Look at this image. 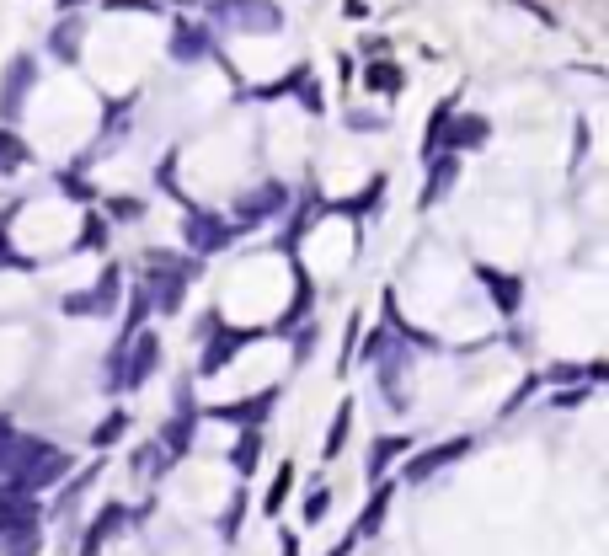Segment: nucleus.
<instances>
[{"mask_svg":"<svg viewBox=\"0 0 609 556\" xmlns=\"http://www.w3.org/2000/svg\"><path fill=\"white\" fill-rule=\"evenodd\" d=\"M278 407V391H257L252 401H236V407H214L209 417H220V423H246V428H257V423H268V412Z\"/></svg>","mask_w":609,"mask_h":556,"instance_id":"obj_12","label":"nucleus"},{"mask_svg":"<svg viewBox=\"0 0 609 556\" xmlns=\"http://www.w3.org/2000/svg\"><path fill=\"white\" fill-rule=\"evenodd\" d=\"M284 204H289L284 182H268V188H257L252 198H241V220H246V225H257V220H268V214H278Z\"/></svg>","mask_w":609,"mask_h":556,"instance_id":"obj_13","label":"nucleus"},{"mask_svg":"<svg viewBox=\"0 0 609 556\" xmlns=\"http://www.w3.org/2000/svg\"><path fill=\"white\" fill-rule=\"evenodd\" d=\"M257 444H262V439H257V428H252V434H246V439L236 444V455H230L241 476H252V471H257Z\"/></svg>","mask_w":609,"mask_h":556,"instance_id":"obj_24","label":"nucleus"},{"mask_svg":"<svg viewBox=\"0 0 609 556\" xmlns=\"http://www.w3.org/2000/svg\"><path fill=\"white\" fill-rule=\"evenodd\" d=\"M11 530H33V503L0 498V535H11Z\"/></svg>","mask_w":609,"mask_h":556,"instance_id":"obj_18","label":"nucleus"},{"mask_svg":"<svg viewBox=\"0 0 609 556\" xmlns=\"http://www.w3.org/2000/svg\"><path fill=\"white\" fill-rule=\"evenodd\" d=\"M348 423H353V401H342L337 417H332V434H326V460H337L342 439H348Z\"/></svg>","mask_w":609,"mask_h":556,"instance_id":"obj_22","label":"nucleus"},{"mask_svg":"<svg viewBox=\"0 0 609 556\" xmlns=\"http://www.w3.org/2000/svg\"><path fill=\"white\" fill-rule=\"evenodd\" d=\"M193 417H198V412H193V407H187V396H182V412H177V417H171V428H166V450H177V455H182V450H187V444H193V428H198V423H193Z\"/></svg>","mask_w":609,"mask_h":556,"instance_id":"obj_17","label":"nucleus"},{"mask_svg":"<svg viewBox=\"0 0 609 556\" xmlns=\"http://www.w3.org/2000/svg\"><path fill=\"white\" fill-rule=\"evenodd\" d=\"M33 75H38V65H33V59H27V54H17V59H11V70H6V86H0V118H6V123H17V118H22V102H27V91L38 86Z\"/></svg>","mask_w":609,"mask_h":556,"instance_id":"obj_4","label":"nucleus"},{"mask_svg":"<svg viewBox=\"0 0 609 556\" xmlns=\"http://www.w3.org/2000/svg\"><path fill=\"white\" fill-rule=\"evenodd\" d=\"M465 450H471V439H449V444H433V450H423L412 460V466H406V482H428L433 471H444L449 460H460Z\"/></svg>","mask_w":609,"mask_h":556,"instance_id":"obj_10","label":"nucleus"},{"mask_svg":"<svg viewBox=\"0 0 609 556\" xmlns=\"http://www.w3.org/2000/svg\"><path fill=\"white\" fill-rule=\"evenodd\" d=\"M27 161H33V150H27L22 134H11V123H6V129H0V177H17Z\"/></svg>","mask_w":609,"mask_h":556,"instance_id":"obj_15","label":"nucleus"},{"mask_svg":"<svg viewBox=\"0 0 609 556\" xmlns=\"http://www.w3.org/2000/svg\"><path fill=\"white\" fill-rule=\"evenodd\" d=\"M49 450V444L43 439H27V434H17V428L6 423V417H0V476H6V482H17V476L33 466V460Z\"/></svg>","mask_w":609,"mask_h":556,"instance_id":"obj_2","label":"nucleus"},{"mask_svg":"<svg viewBox=\"0 0 609 556\" xmlns=\"http://www.w3.org/2000/svg\"><path fill=\"white\" fill-rule=\"evenodd\" d=\"M326 508H332V492L316 487V492L305 498V524H321V519H326Z\"/></svg>","mask_w":609,"mask_h":556,"instance_id":"obj_27","label":"nucleus"},{"mask_svg":"<svg viewBox=\"0 0 609 556\" xmlns=\"http://www.w3.org/2000/svg\"><path fill=\"white\" fill-rule=\"evenodd\" d=\"M75 246H81V252H86V246H102V220H97V214H86V230H81V241H75Z\"/></svg>","mask_w":609,"mask_h":556,"instance_id":"obj_28","label":"nucleus"},{"mask_svg":"<svg viewBox=\"0 0 609 556\" xmlns=\"http://www.w3.org/2000/svg\"><path fill=\"white\" fill-rule=\"evenodd\" d=\"M214 43H209V33L203 27H182L177 22V33H171V59H182V65H193V59H203Z\"/></svg>","mask_w":609,"mask_h":556,"instance_id":"obj_14","label":"nucleus"},{"mask_svg":"<svg viewBox=\"0 0 609 556\" xmlns=\"http://www.w3.org/2000/svg\"><path fill=\"white\" fill-rule=\"evenodd\" d=\"M487 134H492V123L481 118V113H465V118H455V113H449V118H444V129H439V139H433V156H439V145H444V150L487 145Z\"/></svg>","mask_w":609,"mask_h":556,"instance_id":"obj_7","label":"nucleus"},{"mask_svg":"<svg viewBox=\"0 0 609 556\" xmlns=\"http://www.w3.org/2000/svg\"><path fill=\"white\" fill-rule=\"evenodd\" d=\"M113 214L118 220H134V214H145V204L139 198H113Z\"/></svg>","mask_w":609,"mask_h":556,"instance_id":"obj_29","label":"nucleus"},{"mask_svg":"<svg viewBox=\"0 0 609 556\" xmlns=\"http://www.w3.org/2000/svg\"><path fill=\"white\" fill-rule=\"evenodd\" d=\"M118 524H123V508H107V514H102V519L86 530V556H97V551L107 546V535L118 530Z\"/></svg>","mask_w":609,"mask_h":556,"instance_id":"obj_21","label":"nucleus"},{"mask_svg":"<svg viewBox=\"0 0 609 556\" xmlns=\"http://www.w3.org/2000/svg\"><path fill=\"white\" fill-rule=\"evenodd\" d=\"M187 214H182V241L193 246V252H220V246L236 236L220 214H209V209H193V204H182Z\"/></svg>","mask_w":609,"mask_h":556,"instance_id":"obj_1","label":"nucleus"},{"mask_svg":"<svg viewBox=\"0 0 609 556\" xmlns=\"http://www.w3.org/2000/svg\"><path fill=\"white\" fill-rule=\"evenodd\" d=\"M155 364H161V337L155 332H134V343H129V359L118 364V385H129V391H139L150 375H155Z\"/></svg>","mask_w":609,"mask_h":556,"instance_id":"obj_3","label":"nucleus"},{"mask_svg":"<svg viewBox=\"0 0 609 556\" xmlns=\"http://www.w3.org/2000/svg\"><path fill=\"white\" fill-rule=\"evenodd\" d=\"M220 530H225V540H230V535H236V530H241V503H236V508H230V514L220 519Z\"/></svg>","mask_w":609,"mask_h":556,"instance_id":"obj_30","label":"nucleus"},{"mask_svg":"<svg viewBox=\"0 0 609 556\" xmlns=\"http://www.w3.org/2000/svg\"><path fill=\"white\" fill-rule=\"evenodd\" d=\"M284 556H300V540L294 535H284Z\"/></svg>","mask_w":609,"mask_h":556,"instance_id":"obj_32","label":"nucleus"},{"mask_svg":"<svg viewBox=\"0 0 609 556\" xmlns=\"http://www.w3.org/2000/svg\"><path fill=\"white\" fill-rule=\"evenodd\" d=\"M289 487H294V466H278V476H273V487H268V498H262V508H268V514H278V508H284V498H289Z\"/></svg>","mask_w":609,"mask_h":556,"instance_id":"obj_23","label":"nucleus"},{"mask_svg":"<svg viewBox=\"0 0 609 556\" xmlns=\"http://www.w3.org/2000/svg\"><path fill=\"white\" fill-rule=\"evenodd\" d=\"M476 278L492 289V300H497V311H519V295H524V278H513V273H497L492 262H476Z\"/></svg>","mask_w":609,"mask_h":556,"instance_id":"obj_11","label":"nucleus"},{"mask_svg":"<svg viewBox=\"0 0 609 556\" xmlns=\"http://www.w3.org/2000/svg\"><path fill=\"white\" fill-rule=\"evenodd\" d=\"M390 498H396L390 487H374V498H369V508H364V519L353 524V535H358V540H369V535L385 524V508H390Z\"/></svg>","mask_w":609,"mask_h":556,"instance_id":"obj_16","label":"nucleus"},{"mask_svg":"<svg viewBox=\"0 0 609 556\" xmlns=\"http://www.w3.org/2000/svg\"><path fill=\"white\" fill-rule=\"evenodd\" d=\"M214 17H220V22H236V27H257V33H273V27H284L278 6H268V0H220V6H214Z\"/></svg>","mask_w":609,"mask_h":556,"instance_id":"obj_6","label":"nucleus"},{"mask_svg":"<svg viewBox=\"0 0 609 556\" xmlns=\"http://www.w3.org/2000/svg\"><path fill=\"white\" fill-rule=\"evenodd\" d=\"M380 188H385V182L374 177L369 188H364V198H342V204H337V214H369V204H374V198H380Z\"/></svg>","mask_w":609,"mask_h":556,"instance_id":"obj_25","label":"nucleus"},{"mask_svg":"<svg viewBox=\"0 0 609 556\" xmlns=\"http://www.w3.org/2000/svg\"><path fill=\"white\" fill-rule=\"evenodd\" d=\"M123 428H129V417H123V412H113V417H107V423L97 428V434H91V444H97V450H102V444L123 439Z\"/></svg>","mask_w":609,"mask_h":556,"instance_id":"obj_26","label":"nucleus"},{"mask_svg":"<svg viewBox=\"0 0 609 556\" xmlns=\"http://www.w3.org/2000/svg\"><path fill=\"white\" fill-rule=\"evenodd\" d=\"M118 284H123V273L107 268L97 289H81V295L65 300V311H70V316H113V311H118Z\"/></svg>","mask_w":609,"mask_h":556,"instance_id":"obj_5","label":"nucleus"},{"mask_svg":"<svg viewBox=\"0 0 609 556\" xmlns=\"http://www.w3.org/2000/svg\"><path fill=\"white\" fill-rule=\"evenodd\" d=\"M262 332H241V327H225V332H214L209 337V348H203V375H220V369L236 359V353L246 348V343H257Z\"/></svg>","mask_w":609,"mask_h":556,"instance_id":"obj_8","label":"nucleus"},{"mask_svg":"<svg viewBox=\"0 0 609 556\" xmlns=\"http://www.w3.org/2000/svg\"><path fill=\"white\" fill-rule=\"evenodd\" d=\"M455 177H460L455 150H444V156H428V182H423V198H417V209H433V204H439V198L455 188Z\"/></svg>","mask_w":609,"mask_h":556,"instance_id":"obj_9","label":"nucleus"},{"mask_svg":"<svg viewBox=\"0 0 609 556\" xmlns=\"http://www.w3.org/2000/svg\"><path fill=\"white\" fill-rule=\"evenodd\" d=\"M369 91H380V97H401V86H406V75L396 65H369Z\"/></svg>","mask_w":609,"mask_h":556,"instance_id":"obj_19","label":"nucleus"},{"mask_svg":"<svg viewBox=\"0 0 609 556\" xmlns=\"http://www.w3.org/2000/svg\"><path fill=\"white\" fill-rule=\"evenodd\" d=\"M396 455H406V439L396 434V439H374V450H369V476H385V466H390V460H396Z\"/></svg>","mask_w":609,"mask_h":556,"instance_id":"obj_20","label":"nucleus"},{"mask_svg":"<svg viewBox=\"0 0 609 556\" xmlns=\"http://www.w3.org/2000/svg\"><path fill=\"white\" fill-rule=\"evenodd\" d=\"M353 546H358V535L348 530V535H342V540H337V551H332V556H353Z\"/></svg>","mask_w":609,"mask_h":556,"instance_id":"obj_31","label":"nucleus"}]
</instances>
